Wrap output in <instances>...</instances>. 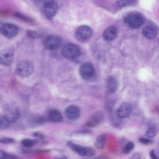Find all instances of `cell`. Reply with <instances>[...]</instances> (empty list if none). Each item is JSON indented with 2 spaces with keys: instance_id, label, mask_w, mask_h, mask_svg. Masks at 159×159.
Listing matches in <instances>:
<instances>
[{
  "instance_id": "25",
  "label": "cell",
  "mask_w": 159,
  "mask_h": 159,
  "mask_svg": "<svg viewBox=\"0 0 159 159\" xmlns=\"http://www.w3.org/2000/svg\"><path fill=\"white\" fill-rule=\"evenodd\" d=\"M85 148L86 151L85 156L90 157L95 155L96 151L93 148L90 147H85Z\"/></svg>"
},
{
  "instance_id": "30",
  "label": "cell",
  "mask_w": 159,
  "mask_h": 159,
  "mask_svg": "<svg viewBox=\"0 0 159 159\" xmlns=\"http://www.w3.org/2000/svg\"><path fill=\"white\" fill-rule=\"evenodd\" d=\"M15 140L12 138H5L0 139V142L4 144H9L14 143Z\"/></svg>"
},
{
  "instance_id": "33",
  "label": "cell",
  "mask_w": 159,
  "mask_h": 159,
  "mask_svg": "<svg viewBox=\"0 0 159 159\" xmlns=\"http://www.w3.org/2000/svg\"><path fill=\"white\" fill-rule=\"evenodd\" d=\"M4 159H18V158L13 155L5 153Z\"/></svg>"
},
{
  "instance_id": "5",
  "label": "cell",
  "mask_w": 159,
  "mask_h": 159,
  "mask_svg": "<svg viewBox=\"0 0 159 159\" xmlns=\"http://www.w3.org/2000/svg\"><path fill=\"white\" fill-rule=\"evenodd\" d=\"M4 117L10 123L16 122L19 118L20 112L17 107L12 105L5 106L4 107Z\"/></svg>"
},
{
  "instance_id": "20",
  "label": "cell",
  "mask_w": 159,
  "mask_h": 159,
  "mask_svg": "<svg viewBox=\"0 0 159 159\" xmlns=\"http://www.w3.org/2000/svg\"><path fill=\"white\" fill-rule=\"evenodd\" d=\"M26 33L30 38L34 39H38L42 38L43 35V32L39 31L28 30Z\"/></svg>"
},
{
  "instance_id": "8",
  "label": "cell",
  "mask_w": 159,
  "mask_h": 159,
  "mask_svg": "<svg viewBox=\"0 0 159 159\" xmlns=\"http://www.w3.org/2000/svg\"><path fill=\"white\" fill-rule=\"evenodd\" d=\"M79 71L82 78L86 80L92 78L95 73L93 66L91 63L89 62L82 64L80 67Z\"/></svg>"
},
{
  "instance_id": "3",
  "label": "cell",
  "mask_w": 159,
  "mask_h": 159,
  "mask_svg": "<svg viewBox=\"0 0 159 159\" xmlns=\"http://www.w3.org/2000/svg\"><path fill=\"white\" fill-rule=\"evenodd\" d=\"M62 53L66 58L75 60L80 57L81 51L80 48L77 45L73 43H68L63 47Z\"/></svg>"
},
{
  "instance_id": "9",
  "label": "cell",
  "mask_w": 159,
  "mask_h": 159,
  "mask_svg": "<svg viewBox=\"0 0 159 159\" xmlns=\"http://www.w3.org/2000/svg\"><path fill=\"white\" fill-rule=\"evenodd\" d=\"M61 39L58 36L50 35L45 38L44 45L46 49L52 51L57 49L61 45Z\"/></svg>"
},
{
  "instance_id": "4",
  "label": "cell",
  "mask_w": 159,
  "mask_h": 159,
  "mask_svg": "<svg viewBox=\"0 0 159 159\" xmlns=\"http://www.w3.org/2000/svg\"><path fill=\"white\" fill-rule=\"evenodd\" d=\"M93 31L92 28L88 25H82L78 27L75 32L76 38L81 42L86 41L92 36Z\"/></svg>"
},
{
  "instance_id": "12",
  "label": "cell",
  "mask_w": 159,
  "mask_h": 159,
  "mask_svg": "<svg viewBox=\"0 0 159 159\" xmlns=\"http://www.w3.org/2000/svg\"><path fill=\"white\" fill-rule=\"evenodd\" d=\"M64 114L69 120H75L79 117L80 111L77 106L75 105H70L67 107L65 110Z\"/></svg>"
},
{
  "instance_id": "21",
  "label": "cell",
  "mask_w": 159,
  "mask_h": 159,
  "mask_svg": "<svg viewBox=\"0 0 159 159\" xmlns=\"http://www.w3.org/2000/svg\"><path fill=\"white\" fill-rule=\"evenodd\" d=\"M158 132L157 128L155 126H152L148 128L145 133V136L148 138H152L155 136Z\"/></svg>"
},
{
  "instance_id": "6",
  "label": "cell",
  "mask_w": 159,
  "mask_h": 159,
  "mask_svg": "<svg viewBox=\"0 0 159 159\" xmlns=\"http://www.w3.org/2000/svg\"><path fill=\"white\" fill-rule=\"evenodd\" d=\"M58 9L57 3L54 1L46 0L43 4V12L45 17L48 19L52 18Z\"/></svg>"
},
{
  "instance_id": "36",
  "label": "cell",
  "mask_w": 159,
  "mask_h": 159,
  "mask_svg": "<svg viewBox=\"0 0 159 159\" xmlns=\"http://www.w3.org/2000/svg\"><path fill=\"white\" fill-rule=\"evenodd\" d=\"M94 159H110L109 158L106 157H96Z\"/></svg>"
},
{
  "instance_id": "29",
  "label": "cell",
  "mask_w": 159,
  "mask_h": 159,
  "mask_svg": "<svg viewBox=\"0 0 159 159\" xmlns=\"http://www.w3.org/2000/svg\"><path fill=\"white\" fill-rule=\"evenodd\" d=\"M34 121L37 124H41L44 122L45 119L42 116L38 115L34 117Z\"/></svg>"
},
{
  "instance_id": "13",
  "label": "cell",
  "mask_w": 159,
  "mask_h": 159,
  "mask_svg": "<svg viewBox=\"0 0 159 159\" xmlns=\"http://www.w3.org/2000/svg\"><path fill=\"white\" fill-rule=\"evenodd\" d=\"M103 117L100 111H97L93 114L88 119L85 124V126L88 127H93L98 125L102 120Z\"/></svg>"
},
{
  "instance_id": "27",
  "label": "cell",
  "mask_w": 159,
  "mask_h": 159,
  "mask_svg": "<svg viewBox=\"0 0 159 159\" xmlns=\"http://www.w3.org/2000/svg\"><path fill=\"white\" fill-rule=\"evenodd\" d=\"M9 124L4 116H0V128H6L9 126Z\"/></svg>"
},
{
  "instance_id": "14",
  "label": "cell",
  "mask_w": 159,
  "mask_h": 159,
  "mask_svg": "<svg viewBox=\"0 0 159 159\" xmlns=\"http://www.w3.org/2000/svg\"><path fill=\"white\" fill-rule=\"evenodd\" d=\"M67 146L72 151L81 156H85L86 151L85 147L68 141L66 143Z\"/></svg>"
},
{
  "instance_id": "16",
  "label": "cell",
  "mask_w": 159,
  "mask_h": 159,
  "mask_svg": "<svg viewBox=\"0 0 159 159\" xmlns=\"http://www.w3.org/2000/svg\"><path fill=\"white\" fill-rule=\"evenodd\" d=\"M118 82L116 79L111 76L109 77L107 80V88L108 92L111 93H115L118 87Z\"/></svg>"
},
{
  "instance_id": "7",
  "label": "cell",
  "mask_w": 159,
  "mask_h": 159,
  "mask_svg": "<svg viewBox=\"0 0 159 159\" xmlns=\"http://www.w3.org/2000/svg\"><path fill=\"white\" fill-rule=\"evenodd\" d=\"M18 28L15 25L11 23H6L0 27V32L5 37L11 39L16 36L18 34Z\"/></svg>"
},
{
  "instance_id": "35",
  "label": "cell",
  "mask_w": 159,
  "mask_h": 159,
  "mask_svg": "<svg viewBox=\"0 0 159 159\" xmlns=\"http://www.w3.org/2000/svg\"><path fill=\"white\" fill-rule=\"evenodd\" d=\"M5 153L0 150V159H5Z\"/></svg>"
},
{
  "instance_id": "32",
  "label": "cell",
  "mask_w": 159,
  "mask_h": 159,
  "mask_svg": "<svg viewBox=\"0 0 159 159\" xmlns=\"http://www.w3.org/2000/svg\"><path fill=\"white\" fill-rule=\"evenodd\" d=\"M149 156L151 159H159L158 158L156 155L155 151L154 149L151 150L149 153Z\"/></svg>"
},
{
  "instance_id": "17",
  "label": "cell",
  "mask_w": 159,
  "mask_h": 159,
  "mask_svg": "<svg viewBox=\"0 0 159 159\" xmlns=\"http://www.w3.org/2000/svg\"><path fill=\"white\" fill-rule=\"evenodd\" d=\"M48 117L49 120L53 122H60L62 120V116L61 113L56 109H52L49 110Z\"/></svg>"
},
{
  "instance_id": "18",
  "label": "cell",
  "mask_w": 159,
  "mask_h": 159,
  "mask_svg": "<svg viewBox=\"0 0 159 159\" xmlns=\"http://www.w3.org/2000/svg\"><path fill=\"white\" fill-rule=\"evenodd\" d=\"M142 33L144 37L149 39L154 38L157 34L156 29L149 26L144 27L142 29Z\"/></svg>"
},
{
  "instance_id": "2",
  "label": "cell",
  "mask_w": 159,
  "mask_h": 159,
  "mask_svg": "<svg viewBox=\"0 0 159 159\" xmlns=\"http://www.w3.org/2000/svg\"><path fill=\"white\" fill-rule=\"evenodd\" d=\"M34 70V65L31 61L27 60H23L17 63L15 72L19 76L25 78L30 75Z\"/></svg>"
},
{
  "instance_id": "10",
  "label": "cell",
  "mask_w": 159,
  "mask_h": 159,
  "mask_svg": "<svg viewBox=\"0 0 159 159\" xmlns=\"http://www.w3.org/2000/svg\"><path fill=\"white\" fill-rule=\"evenodd\" d=\"M14 52L10 48H5L0 52V63L4 66H8L12 63Z\"/></svg>"
},
{
  "instance_id": "24",
  "label": "cell",
  "mask_w": 159,
  "mask_h": 159,
  "mask_svg": "<svg viewBox=\"0 0 159 159\" xmlns=\"http://www.w3.org/2000/svg\"><path fill=\"white\" fill-rule=\"evenodd\" d=\"M14 16L23 20L29 22H33V20L30 17H29L24 15H23L19 12H16L14 14Z\"/></svg>"
},
{
  "instance_id": "22",
  "label": "cell",
  "mask_w": 159,
  "mask_h": 159,
  "mask_svg": "<svg viewBox=\"0 0 159 159\" xmlns=\"http://www.w3.org/2000/svg\"><path fill=\"white\" fill-rule=\"evenodd\" d=\"M134 144L132 141L128 142L124 146L122 149V152L125 154L129 153L134 148Z\"/></svg>"
},
{
  "instance_id": "28",
  "label": "cell",
  "mask_w": 159,
  "mask_h": 159,
  "mask_svg": "<svg viewBox=\"0 0 159 159\" xmlns=\"http://www.w3.org/2000/svg\"><path fill=\"white\" fill-rule=\"evenodd\" d=\"M139 142L141 144L144 145H148L152 143L153 141L149 139L140 137L139 139Z\"/></svg>"
},
{
  "instance_id": "34",
  "label": "cell",
  "mask_w": 159,
  "mask_h": 159,
  "mask_svg": "<svg viewBox=\"0 0 159 159\" xmlns=\"http://www.w3.org/2000/svg\"><path fill=\"white\" fill-rule=\"evenodd\" d=\"M55 159H67V158L64 155H59L57 156Z\"/></svg>"
},
{
  "instance_id": "26",
  "label": "cell",
  "mask_w": 159,
  "mask_h": 159,
  "mask_svg": "<svg viewBox=\"0 0 159 159\" xmlns=\"http://www.w3.org/2000/svg\"><path fill=\"white\" fill-rule=\"evenodd\" d=\"M134 2V1H118L116 2V5L119 7H123L132 4Z\"/></svg>"
},
{
  "instance_id": "1",
  "label": "cell",
  "mask_w": 159,
  "mask_h": 159,
  "mask_svg": "<svg viewBox=\"0 0 159 159\" xmlns=\"http://www.w3.org/2000/svg\"><path fill=\"white\" fill-rule=\"evenodd\" d=\"M124 20L131 28L136 29L140 28L143 24L145 19L141 13L134 12L127 15L124 18Z\"/></svg>"
},
{
  "instance_id": "15",
  "label": "cell",
  "mask_w": 159,
  "mask_h": 159,
  "mask_svg": "<svg viewBox=\"0 0 159 159\" xmlns=\"http://www.w3.org/2000/svg\"><path fill=\"white\" fill-rule=\"evenodd\" d=\"M117 32V29L115 27L111 26L108 27L104 31L103 37L107 40H112L116 37Z\"/></svg>"
},
{
  "instance_id": "19",
  "label": "cell",
  "mask_w": 159,
  "mask_h": 159,
  "mask_svg": "<svg viewBox=\"0 0 159 159\" xmlns=\"http://www.w3.org/2000/svg\"><path fill=\"white\" fill-rule=\"evenodd\" d=\"M106 139V135L104 134L99 135L96 139L94 145L95 147L98 149L102 148L105 144Z\"/></svg>"
},
{
  "instance_id": "11",
  "label": "cell",
  "mask_w": 159,
  "mask_h": 159,
  "mask_svg": "<svg viewBox=\"0 0 159 159\" xmlns=\"http://www.w3.org/2000/svg\"><path fill=\"white\" fill-rule=\"evenodd\" d=\"M133 108L131 105L127 102L121 104L116 111L117 116L120 118H125L129 116L132 113Z\"/></svg>"
},
{
  "instance_id": "23",
  "label": "cell",
  "mask_w": 159,
  "mask_h": 159,
  "mask_svg": "<svg viewBox=\"0 0 159 159\" xmlns=\"http://www.w3.org/2000/svg\"><path fill=\"white\" fill-rule=\"evenodd\" d=\"M38 142V141L36 140L26 139L22 141L21 144L26 148H30L37 144Z\"/></svg>"
},
{
  "instance_id": "31",
  "label": "cell",
  "mask_w": 159,
  "mask_h": 159,
  "mask_svg": "<svg viewBox=\"0 0 159 159\" xmlns=\"http://www.w3.org/2000/svg\"><path fill=\"white\" fill-rule=\"evenodd\" d=\"M142 157L141 154L137 152L134 153L128 159H141Z\"/></svg>"
}]
</instances>
